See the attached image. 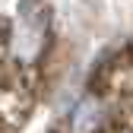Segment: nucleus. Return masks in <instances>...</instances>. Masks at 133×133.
<instances>
[{"instance_id": "1", "label": "nucleus", "mask_w": 133, "mask_h": 133, "mask_svg": "<svg viewBox=\"0 0 133 133\" xmlns=\"http://www.w3.org/2000/svg\"><path fill=\"white\" fill-rule=\"evenodd\" d=\"M108 121V105L98 95H86L70 114V133H95Z\"/></svg>"}]
</instances>
